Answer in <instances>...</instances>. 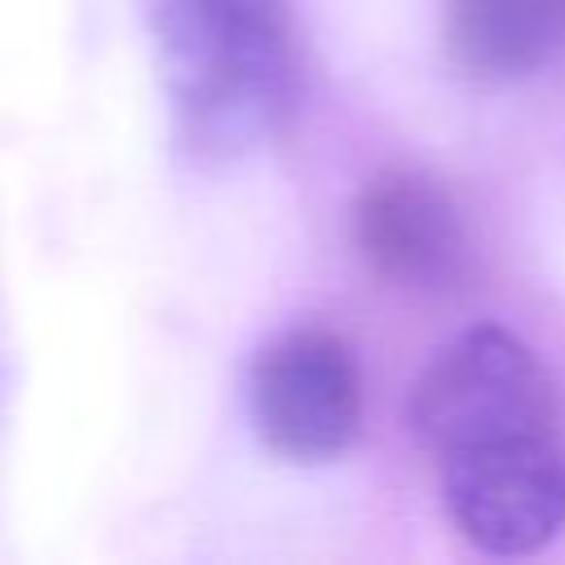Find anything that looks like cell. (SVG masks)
Segmentation results:
<instances>
[{"instance_id": "6da1fadb", "label": "cell", "mask_w": 565, "mask_h": 565, "mask_svg": "<svg viewBox=\"0 0 565 565\" xmlns=\"http://www.w3.org/2000/svg\"><path fill=\"white\" fill-rule=\"evenodd\" d=\"M411 419L472 547L530 556L565 530V411L521 335L486 322L437 349Z\"/></svg>"}, {"instance_id": "7a4b0ae2", "label": "cell", "mask_w": 565, "mask_h": 565, "mask_svg": "<svg viewBox=\"0 0 565 565\" xmlns=\"http://www.w3.org/2000/svg\"><path fill=\"white\" fill-rule=\"evenodd\" d=\"M181 141L234 159L265 141L296 97L287 0H146Z\"/></svg>"}, {"instance_id": "3957f363", "label": "cell", "mask_w": 565, "mask_h": 565, "mask_svg": "<svg viewBox=\"0 0 565 565\" xmlns=\"http://www.w3.org/2000/svg\"><path fill=\"white\" fill-rule=\"evenodd\" d=\"M260 441L291 463L340 459L362 433V371L349 340L322 322L278 331L247 380Z\"/></svg>"}, {"instance_id": "277c9868", "label": "cell", "mask_w": 565, "mask_h": 565, "mask_svg": "<svg viewBox=\"0 0 565 565\" xmlns=\"http://www.w3.org/2000/svg\"><path fill=\"white\" fill-rule=\"evenodd\" d=\"M353 238L384 282L446 291L468 274V234L450 194L424 172H375L353 207Z\"/></svg>"}, {"instance_id": "5b68a950", "label": "cell", "mask_w": 565, "mask_h": 565, "mask_svg": "<svg viewBox=\"0 0 565 565\" xmlns=\"http://www.w3.org/2000/svg\"><path fill=\"white\" fill-rule=\"evenodd\" d=\"M446 53L468 79H525L565 53V0H450Z\"/></svg>"}]
</instances>
